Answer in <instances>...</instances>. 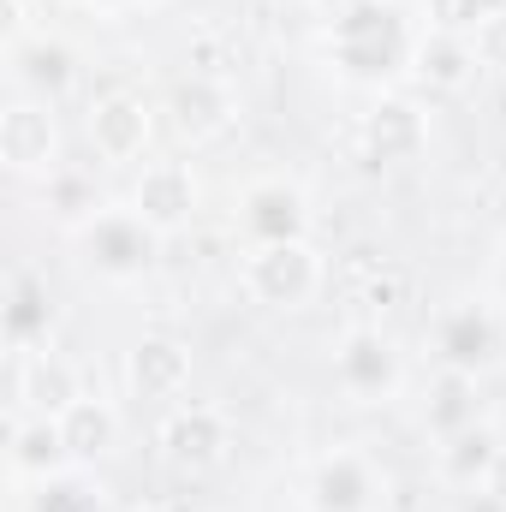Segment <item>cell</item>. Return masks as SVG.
I'll list each match as a JSON object with an SVG mask.
<instances>
[{"label": "cell", "mask_w": 506, "mask_h": 512, "mask_svg": "<svg viewBox=\"0 0 506 512\" xmlns=\"http://www.w3.org/2000/svg\"><path fill=\"white\" fill-rule=\"evenodd\" d=\"M328 60L352 84H387V78H399L417 60V36H411L405 12L393 0H358L346 12H334Z\"/></svg>", "instance_id": "1"}, {"label": "cell", "mask_w": 506, "mask_h": 512, "mask_svg": "<svg viewBox=\"0 0 506 512\" xmlns=\"http://www.w3.org/2000/svg\"><path fill=\"white\" fill-rule=\"evenodd\" d=\"M78 251H84V268L102 280H137L149 274V262L161 251V233L137 209H96L78 227Z\"/></svg>", "instance_id": "2"}, {"label": "cell", "mask_w": 506, "mask_h": 512, "mask_svg": "<svg viewBox=\"0 0 506 512\" xmlns=\"http://www.w3.org/2000/svg\"><path fill=\"white\" fill-rule=\"evenodd\" d=\"M429 352L441 358V370H459V376L489 370L506 352L501 310H495V304H477V298H453V304L429 322Z\"/></svg>", "instance_id": "3"}, {"label": "cell", "mask_w": 506, "mask_h": 512, "mask_svg": "<svg viewBox=\"0 0 506 512\" xmlns=\"http://www.w3.org/2000/svg\"><path fill=\"white\" fill-rule=\"evenodd\" d=\"M245 292L268 310H304L322 292V256L310 239L292 245H251L245 256Z\"/></svg>", "instance_id": "4"}, {"label": "cell", "mask_w": 506, "mask_h": 512, "mask_svg": "<svg viewBox=\"0 0 506 512\" xmlns=\"http://www.w3.org/2000/svg\"><path fill=\"white\" fill-rule=\"evenodd\" d=\"M304 501H310V512H376L381 477H376V465H370V453H358V447L322 453L310 465Z\"/></svg>", "instance_id": "5"}, {"label": "cell", "mask_w": 506, "mask_h": 512, "mask_svg": "<svg viewBox=\"0 0 506 512\" xmlns=\"http://www.w3.org/2000/svg\"><path fill=\"white\" fill-rule=\"evenodd\" d=\"M334 382L358 405L393 399V387H399V352H393V340L381 328H352L340 340V352H334Z\"/></svg>", "instance_id": "6"}, {"label": "cell", "mask_w": 506, "mask_h": 512, "mask_svg": "<svg viewBox=\"0 0 506 512\" xmlns=\"http://www.w3.org/2000/svg\"><path fill=\"white\" fill-rule=\"evenodd\" d=\"M239 233L251 245H292L310 233V203L292 179H256L239 197Z\"/></svg>", "instance_id": "7"}, {"label": "cell", "mask_w": 506, "mask_h": 512, "mask_svg": "<svg viewBox=\"0 0 506 512\" xmlns=\"http://www.w3.org/2000/svg\"><path fill=\"white\" fill-rule=\"evenodd\" d=\"M221 453H227V417L215 405L185 399V405L167 411V423H161V459L173 471H209V465H221Z\"/></svg>", "instance_id": "8"}, {"label": "cell", "mask_w": 506, "mask_h": 512, "mask_svg": "<svg viewBox=\"0 0 506 512\" xmlns=\"http://www.w3.org/2000/svg\"><path fill=\"white\" fill-rule=\"evenodd\" d=\"M0 161L12 173H60V131L48 102L24 96L0 114Z\"/></svg>", "instance_id": "9"}, {"label": "cell", "mask_w": 506, "mask_h": 512, "mask_svg": "<svg viewBox=\"0 0 506 512\" xmlns=\"http://www.w3.org/2000/svg\"><path fill=\"white\" fill-rule=\"evenodd\" d=\"M131 209H137L155 233L185 227V221H191V209H197V179H191V167H185V161H149V167L137 173Z\"/></svg>", "instance_id": "10"}, {"label": "cell", "mask_w": 506, "mask_h": 512, "mask_svg": "<svg viewBox=\"0 0 506 512\" xmlns=\"http://www.w3.org/2000/svg\"><path fill=\"white\" fill-rule=\"evenodd\" d=\"M0 328H6V346L12 352H36L48 346V328H54V298H48V280L18 268L6 280V304H0Z\"/></svg>", "instance_id": "11"}, {"label": "cell", "mask_w": 506, "mask_h": 512, "mask_svg": "<svg viewBox=\"0 0 506 512\" xmlns=\"http://www.w3.org/2000/svg\"><path fill=\"white\" fill-rule=\"evenodd\" d=\"M364 155L370 161H411V155H423V143H429V120L411 108V102H399V96H381L376 108L364 114Z\"/></svg>", "instance_id": "12"}, {"label": "cell", "mask_w": 506, "mask_h": 512, "mask_svg": "<svg viewBox=\"0 0 506 512\" xmlns=\"http://www.w3.org/2000/svg\"><path fill=\"white\" fill-rule=\"evenodd\" d=\"M90 143H96L102 161H137L149 149V108L137 96H126V90L102 96L90 108Z\"/></svg>", "instance_id": "13"}, {"label": "cell", "mask_w": 506, "mask_h": 512, "mask_svg": "<svg viewBox=\"0 0 506 512\" xmlns=\"http://www.w3.org/2000/svg\"><path fill=\"white\" fill-rule=\"evenodd\" d=\"M66 465H72V453H66L60 417L30 411V417L12 423V477H24V483H48V477H60Z\"/></svg>", "instance_id": "14"}, {"label": "cell", "mask_w": 506, "mask_h": 512, "mask_svg": "<svg viewBox=\"0 0 506 512\" xmlns=\"http://www.w3.org/2000/svg\"><path fill=\"white\" fill-rule=\"evenodd\" d=\"M126 376L143 399H179L185 382H191V352L167 334H143L126 358Z\"/></svg>", "instance_id": "15"}, {"label": "cell", "mask_w": 506, "mask_h": 512, "mask_svg": "<svg viewBox=\"0 0 506 512\" xmlns=\"http://www.w3.org/2000/svg\"><path fill=\"white\" fill-rule=\"evenodd\" d=\"M72 78H78V60H72L66 42L36 36V42H18V48H12V84L30 90L36 102H54Z\"/></svg>", "instance_id": "16"}, {"label": "cell", "mask_w": 506, "mask_h": 512, "mask_svg": "<svg viewBox=\"0 0 506 512\" xmlns=\"http://www.w3.org/2000/svg\"><path fill=\"white\" fill-rule=\"evenodd\" d=\"M60 435H66L72 465H90V459L114 453V441H120V417H114V405H108V399L78 393V399L60 411Z\"/></svg>", "instance_id": "17"}, {"label": "cell", "mask_w": 506, "mask_h": 512, "mask_svg": "<svg viewBox=\"0 0 506 512\" xmlns=\"http://www.w3.org/2000/svg\"><path fill=\"white\" fill-rule=\"evenodd\" d=\"M495 459H501V435L489 423H471V429H459V435L441 441V471L459 489H483L489 471H495Z\"/></svg>", "instance_id": "18"}, {"label": "cell", "mask_w": 506, "mask_h": 512, "mask_svg": "<svg viewBox=\"0 0 506 512\" xmlns=\"http://www.w3.org/2000/svg\"><path fill=\"white\" fill-rule=\"evenodd\" d=\"M167 114H173V126L197 143V137H215V131L233 120V96H227L215 78H185V84L173 90Z\"/></svg>", "instance_id": "19"}, {"label": "cell", "mask_w": 506, "mask_h": 512, "mask_svg": "<svg viewBox=\"0 0 506 512\" xmlns=\"http://www.w3.org/2000/svg\"><path fill=\"white\" fill-rule=\"evenodd\" d=\"M435 90H459L471 72H477V54H471V36H447V30H429L417 36V60H411Z\"/></svg>", "instance_id": "20"}, {"label": "cell", "mask_w": 506, "mask_h": 512, "mask_svg": "<svg viewBox=\"0 0 506 512\" xmlns=\"http://www.w3.org/2000/svg\"><path fill=\"white\" fill-rule=\"evenodd\" d=\"M423 423L435 429V441H447V435H459V429H471V423H483V417H477V376H459V370H441V387H435V399H429V411H423Z\"/></svg>", "instance_id": "21"}, {"label": "cell", "mask_w": 506, "mask_h": 512, "mask_svg": "<svg viewBox=\"0 0 506 512\" xmlns=\"http://www.w3.org/2000/svg\"><path fill=\"white\" fill-rule=\"evenodd\" d=\"M78 393H84V387L72 376V364H60L54 352H30V370H24V405H30V411L60 417Z\"/></svg>", "instance_id": "22"}, {"label": "cell", "mask_w": 506, "mask_h": 512, "mask_svg": "<svg viewBox=\"0 0 506 512\" xmlns=\"http://www.w3.org/2000/svg\"><path fill=\"white\" fill-rule=\"evenodd\" d=\"M506 0H423L429 12V30H447V36H477Z\"/></svg>", "instance_id": "23"}, {"label": "cell", "mask_w": 506, "mask_h": 512, "mask_svg": "<svg viewBox=\"0 0 506 512\" xmlns=\"http://www.w3.org/2000/svg\"><path fill=\"white\" fill-rule=\"evenodd\" d=\"M48 203L66 215V221H90L102 203H96V191H90V179H78V173H48Z\"/></svg>", "instance_id": "24"}, {"label": "cell", "mask_w": 506, "mask_h": 512, "mask_svg": "<svg viewBox=\"0 0 506 512\" xmlns=\"http://www.w3.org/2000/svg\"><path fill=\"white\" fill-rule=\"evenodd\" d=\"M30 512H96V495L78 477H48V483H36Z\"/></svg>", "instance_id": "25"}, {"label": "cell", "mask_w": 506, "mask_h": 512, "mask_svg": "<svg viewBox=\"0 0 506 512\" xmlns=\"http://www.w3.org/2000/svg\"><path fill=\"white\" fill-rule=\"evenodd\" d=\"M471 54H477V66H489V72H506V6L471 36Z\"/></svg>", "instance_id": "26"}, {"label": "cell", "mask_w": 506, "mask_h": 512, "mask_svg": "<svg viewBox=\"0 0 506 512\" xmlns=\"http://www.w3.org/2000/svg\"><path fill=\"white\" fill-rule=\"evenodd\" d=\"M483 495L495 507H506V447H501V459H495V471H489V483H483Z\"/></svg>", "instance_id": "27"}, {"label": "cell", "mask_w": 506, "mask_h": 512, "mask_svg": "<svg viewBox=\"0 0 506 512\" xmlns=\"http://www.w3.org/2000/svg\"><path fill=\"white\" fill-rule=\"evenodd\" d=\"M495 286H501V298H506V251H501V262H495Z\"/></svg>", "instance_id": "28"}, {"label": "cell", "mask_w": 506, "mask_h": 512, "mask_svg": "<svg viewBox=\"0 0 506 512\" xmlns=\"http://www.w3.org/2000/svg\"><path fill=\"white\" fill-rule=\"evenodd\" d=\"M149 512H191V507H179V501H167V507H149Z\"/></svg>", "instance_id": "29"}, {"label": "cell", "mask_w": 506, "mask_h": 512, "mask_svg": "<svg viewBox=\"0 0 506 512\" xmlns=\"http://www.w3.org/2000/svg\"><path fill=\"white\" fill-rule=\"evenodd\" d=\"M90 6H126V0H90Z\"/></svg>", "instance_id": "30"}]
</instances>
